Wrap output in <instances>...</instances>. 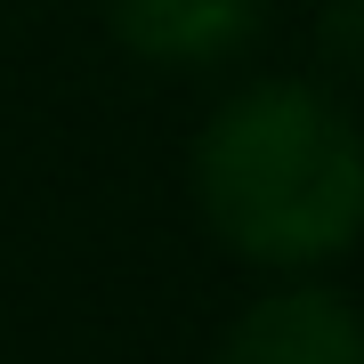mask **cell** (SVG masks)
Masks as SVG:
<instances>
[{
	"label": "cell",
	"mask_w": 364,
	"mask_h": 364,
	"mask_svg": "<svg viewBox=\"0 0 364 364\" xmlns=\"http://www.w3.org/2000/svg\"><path fill=\"white\" fill-rule=\"evenodd\" d=\"M210 364H364V308L316 275H284L235 308Z\"/></svg>",
	"instance_id": "cell-2"
},
{
	"label": "cell",
	"mask_w": 364,
	"mask_h": 364,
	"mask_svg": "<svg viewBox=\"0 0 364 364\" xmlns=\"http://www.w3.org/2000/svg\"><path fill=\"white\" fill-rule=\"evenodd\" d=\"M267 0H105V33L162 73H210L259 41Z\"/></svg>",
	"instance_id": "cell-3"
},
{
	"label": "cell",
	"mask_w": 364,
	"mask_h": 364,
	"mask_svg": "<svg viewBox=\"0 0 364 364\" xmlns=\"http://www.w3.org/2000/svg\"><path fill=\"white\" fill-rule=\"evenodd\" d=\"M186 186L219 251L267 275H316L364 243V122L332 81L259 73L203 114Z\"/></svg>",
	"instance_id": "cell-1"
},
{
	"label": "cell",
	"mask_w": 364,
	"mask_h": 364,
	"mask_svg": "<svg viewBox=\"0 0 364 364\" xmlns=\"http://www.w3.org/2000/svg\"><path fill=\"white\" fill-rule=\"evenodd\" d=\"M316 57L332 81H364V0H324L316 16Z\"/></svg>",
	"instance_id": "cell-4"
}]
</instances>
